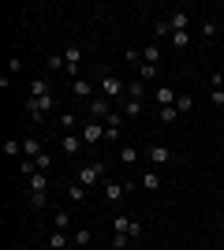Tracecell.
Here are the masks:
<instances>
[{
  "label": "cell",
  "mask_w": 224,
  "mask_h": 250,
  "mask_svg": "<svg viewBox=\"0 0 224 250\" xmlns=\"http://www.w3.org/2000/svg\"><path fill=\"white\" fill-rule=\"evenodd\" d=\"M30 97H53V90H49V79H30Z\"/></svg>",
  "instance_id": "obj_11"
},
{
  "label": "cell",
  "mask_w": 224,
  "mask_h": 250,
  "mask_svg": "<svg viewBox=\"0 0 224 250\" xmlns=\"http://www.w3.org/2000/svg\"><path fill=\"white\" fill-rule=\"evenodd\" d=\"M90 243H94V231L90 228H79L71 235V247H79V250H90Z\"/></svg>",
  "instance_id": "obj_12"
},
{
  "label": "cell",
  "mask_w": 224,
  "mask_h": 250,
  "mask_svg": "<svg viewBox=\"0 0 224 250\" xmlns=\"http://www.w3.org/2000/svg\"><path fill=\"white\" fill-rule=\"evenodd\" d=\"M157 116H161V124H176V120H180V112H176V104H168V108H157Z\"/></svg>",
  "instance_id": "obj_26"
},
{
  "label": "cell",
  "mask_w": 224,
  "mask_h": 250,
  "mask_svg": "<svg viewBox=\"0 0 224 250\" xmlns=\"http://www.w3.org/2000/svg\"><path fill=\"white\" fill-rule=\"evenodd\" d=\"M60 149H64L67 157H79V153L86 149V142H82L79 135H64V138H60Z\"/></svg>",
  "instance_id": "obj_7"
},
{
  "label": "cell",
  "mask_w": 224,
  "mask_h": 250,
  "mask_svg": "<svg viewBox=\"0 0 224 250\" xmlns=\"http://www.w3.org/2000/svg\"><path fill=\"white\" fill-rule=\"evenodd\" d=\"M139 187H146V190H161V176H157V172H146V176L139 179Z\"/></svg>",
  "instance_id": "obj_24"
},
{
  "label": "cell",
  "mask_w": 224,
  "mask_h": 250,
  "mask_svg": "<svg viewBox=\"0 0 224 250\" xmlns=\"http://www.w3.org/2000/svg\"><path fill=\"white\" fill-rule=\"evenodd\" d=\"M71 94H75V97H82L86 104L97 97V94H94V86H90V79H75V83H71Z\"/></svg>",
  "instance_id": "obj_8"
},
{
  "label": "cell",
  "mask_w": 224,
  "mask_h": 250,
  "mask_svg": "<svg viewBox=\"0 0 224 250\" xmlns=\"http://www.w3.org/2000/svg\"><path fill=\"white\" fill-rule=\"evenodd\" d=\"M153 34H157V38H172V26H168V19H157V26H153Z\"/></svg>",
  "instance_id": "obj_33"
},
{
  "label": "cell",
  "mask_w": 224,
  "mask_h": 250,
  "mask_svg": "<svg viewBox=\"0 0 224 250\" xmlns=\"http://www.w3.org/2000/svg\"><path fill=\"white\" fill-rule=\"evenodd\" d=\"M123 60H127L131 67H139V63H142V52L139 49H127V52H123Z\"/></svg>",
  "instance_id": "obj_34"
},
{
  "label": "cell",
  "mask_w": 224,
  "mask_h": 250,
  "mask_svg": "<svg viewBox=\"0 0 224 250\" xmlns=\"http://www.w3.org/2000/svg\"><path fill=\"white\" fill-rule=\"evenodd\" d=\"M221 228H224V217H221Z\"/></svg>",
  "instance_id": "obj_42"
},
{
  "label": "cell",
  "mask_w": 224,
  "mask_h": 250,
  "mask_svg": "<svg viewBox=\"0 0 224 250\" xmlns=\"http://www.w3.org/2000/svg\"><path fill=\"white\" fill-rule=\"evenodd\" d=\"M127 228H131V217L123 213V217H112V231H123L127 235Z\"/></svg>",
  "instance_id": "obj_32"
},
{
  "label": "cell",
  "mask_w": 224,
  "mask_h": 250,
  "mask_svg": "<svg viewBox=\"0 0 224 250\" xmlns=\"http://www.w3.org/2000/svg\"><path fill=\"white\" fill-rule=\"evenodd\" d=\"M221 22H224V11H221Z\"/></svg>",
  "instance_id": "obj_43"
},
{
  "label": "cell",
  "mask_w": 224,
  "mask_h": 250,
  "mask_svg": "<svg viewBox=\"0 0 224 250\" xmlns=\"http://www.w3.org/2000/svg\"><path fill=\"white\" fill-rule=\"evenodd\" d=\"M8 250H22V247H8Z\"/></svg>",
  "instance_id": "obj_41"
},
{
  "label": "cell",
  "mask_w": 224,
  "mask_h": 250,
  "mask_svg": "<svg viewBox=\"0 0 224 250\" xmlns=\"http://www.w3.org/2000/svg\"><path fill=\"white\" fill-rule=\"evenodd\" d=\"M217 34V22H202V38H213Z\"/></svg>",
  "instance_id": "obj_40"
},
{
  "label": "cell",
  "mask_w": 224,
  "mask_h": 250,
  "mask_svg": "<svg viewBox=\"0 0 224 250\" xmlns=\"http://www.w3.org/2000/svg\"><path fill=\"white\" fill-rule=\"evenodd\" d=\"M45 63H49V71H64V56H49Z\"/></svg>",
  "instance_id": "obj_36"
},
{
  "label": "cell",
  "mask_w": 224,
  "mask_h": 250,
  "mask_svg": "<svg viewBox=\"0 0 224 250\" xmlns=\"http://www.w3.org/2000/svg\"><path fill=\"white\" fill-rule=\"evenodd\" d=\"M4 153L8 157H22V138H4Z\"/></svg>",
  "instance_id": "obj_23"
},
{
  "label": "cell",
  "mask_w": 224,
  "mask_h": 250,
  "mask_svg": "<svg viewBox=\"0 0 224 250\" xmlns=\"http://www.w3.org/2000/svg\"><path fill=\"white\" fill-rule=\"evenodd\" d=\"M26 116H30L34 124H45V116H49V112H41V108H38V101L30 97V101H26Z\"/></svg>",
  "instance_id": "obj_21"
},
{
  "label": "cell",
  "mask_w": 224,
  "mask_h": 250,
  "mask_svg": "<svg viewBox=\"0 0 224 250\" xmlns=\"http://www.w3.org/2000/svg\"><path fill=\"white\" fill-rule=\"evenodd\" d=\"M221 165H224V153H221Z\"/></svg>",
  "instance_id": "obj_44"
},
{
  "label": "cell",
  "mask_w": 224,
  "mask_h": 250,
  "mask_svg": "<svg viewBox=\"0 0 224 250\" xmlns=\"http://www.w3.org/2000/svg\"><path fill=\"white\" fill-rule=\"evenodd\" d=\"M67 198H71V202H86V187L79 183V179H75L71 187H67Z\"/></svg>",
  "instance_id": "obj_28"
},
{
  "label": "cell",
  "mask_w": 224,
  "mask_h": 250,
  "mask_svg": "<svg viewBox=\"0 0 224 250\" xmlns=\"http://www.w3.org/2000/svg\"><path fill=\"white\" fill-rule=\"evenodd\" d=\"M168 45H172V49H187V45H191V34H187V30L172 34V38H168Z\"/></svg>",
  "instance_id": "obj_25"
},
{
  "label": "cell",
  "mask_w": 224,
  "mask_h": 250,
  "mask_svg": "<svg viewBox=\"0 0 224 250\" xmlns=\"http://www.w3.org/2000/svg\"><path fill=\"white\" fill-rule=\"evenodd\" d=\"M127 239H131V235H123V231H112V243H108V250H127Z\"/></svg>",
  "instance_id": "obj_31"
},
{
  "label": "cell",
  "mask_w": 224,
  "mask_h": 250,
  "mask_svg": "<svg viewBox=\"0 0 224 250\" xmlns=\"http://www.w3.org/2000/svg\"><path fill=\"white\" fill-rule=\"evenodd\" d=\"M191 108H194V97L191 94H180V97H176V112H180V116L191 112Z\"/></svg>",
  "instance_id": "obj_27"
},
{
  "label": "cell",
  "mask_w": 224,
  "mask_h": 250,
  "mask_svg": "<svg viewBox=\"0 0 224 250\" xmlns=\"http://www.w3.org/2000/svg\"><path fill=\"white\" fill-rule=\"evenodd\" d=\"M123 94H127V83H123L120 75H112V71H108L105 79H101V97H108V101H120Z\"/></svg>",
  "instance_id": "obj_3"
},
{
  "label": "cell",
  "mask_w": 224,
  "mask_h": 250,
  "mask_svg": "<svg viewBox=\"0 0 224 250\" xmlns=\"http://www.w3.org/2000/svg\"><path fill=\"white\" fill-rule=\"evenodd\" d=\"M26 202H30L34 209H45V202H49V190H30V194H26Z\"/></svg>",
  "instance_id": "obj_22"
},
{
  "label": "cell",
  "mask_w": 224,
  "mask_h": 250,
  "mask_svg": "<svg viewBox=\"0 0 224 250\" xmlns=\"http://www.w3.org/2000/svg\"><path fill=\"white\" fill-rule=\"evenodd\" d=\"M135 250H142V247H135Z\"/></svg>",
  "instance_id": "obj_45"
},
{
  "label": "cell",
  "mask_w": 224,
  "mask_h": 250,
  "mask_svg": "<svg viewBox=\"0 0 224 250\" xmlns=\"http://www.w3.org/2000/svg\"><path fill=\"white\" fill-rule=\"evenodd\" d=\"M176 90H172V86H157V108H168V104H176Z\"/></svg>",
  "instance_id": "obj_13"
},
{
  "label": "cell",
  "mask_w": 224,
  "mask_h": 250,
  "mask_svg": "<svg viewBox=\"0 0 224 250\" xmlns=\"http://www.w3.org/2000/svg\"><path fill=\"white\" fill-rule=\"evenodd\" d=\"M26 190H49V172H34L30 176V187Z\"/></svg>",
  "instance_id": "obj_18"
},
{
  "label": "cell",
  "mask_w": 224,
  "mask_h": 250,
  "mask_svg": "<svg viewBox=\"0 0 224 250\" xmlns=\"http://www.w3.org/2000/svg\"><path fill=\"white\" fill-rule=\"evenodd\" d=\"M67 231H53V235H49V250H67Z\"/></svg>",
  "instance_id": "obj_20"
},
{
  "label": "cell",
  "mask_w": 224,
  "mask_h": 250,
  "mask_svg": "<svg viewBox=\"0 0 224 250\" xmlns=\"http://www.w3.org/2000/svg\"><path fill=\"white\" fill-rule=\"evenodd\" d=\"M45 149H41V142H38V138H22V157H26V161H34V157H41Z\"/></svg>",
  "instance_id": "obj_14"
},
{
  "label": "cell",
  "mask_w": 224,
  "mask_h": 250,
  "mask_svg": "<svg viewBox=\"0 0 224 250\" xmlns=\"http://www.w3.org/2000/svg\"><path fill=\"white\" fill-rule=\"evenodd\" d=\"M79 183H82L86 190L97 187V183H105V161H90V165L79 168Z\"/></svg>",
  "instance_id": "obj_1"
},
{
  "label": "cell",
  "mask_w": 224,
  "mask_h": 250,
  "mask_svg": "<svg viewBox=\"0 0 224 250\" xmlns=\"http://www.w3.org/2000/svg\"><path fill=\"white\" fill-rule=\"evenodd\" d=\"M86 112H90V120H101V124H105V120H108L112 112H116V108H112V101H108V97H101V94H97L94 101L86 104Z\"/></svg>",
  "instance_id": "obj_6"
},
{
  "label": "cell",
  "mask_w": 224,
  "mask_h": 250,
  "mask_svg": "<svg viewBox=\"0 0 224 250\" xmlns=\"http://www.w3.org/2000/svg\"><path fill=\"white\" fill-rule=\"evenodd\" d=\"M67 224H71L67 209H56V213H53V231H67Z\"/></svg>",
  "instance_id": "obj_19"
},
{
  "label": "cell",
  "mask_w": 224,
  "mask_h": 250,
  "mask_svg": "<svg viewBox=\"0 0 224 250\" xmlns=\"http://www.w3.org/2000/svg\"><path fill=\"white\" fill-rule=\"evenodd\" d=\"M149 161H157V165H168V161H176V153H172L168 146H157V142H153V146H149Z\"/></svg>",
  "instance_id": "obj_9"
},
{
  "label": "cell",
  "mask_w": 224,
  "mask_h": 250,
  "mask_svg": "<svg viewBox=\"0 0 224 250\" xmlns=\"http://www.w3.org/2000/svg\"><path fill=\"white\" fill-rule=\"evenodd\" d=\"M135 79H142V83H153V79H157V67H153V63H146V60H142L139 67H135Z\"/></svg>",
  "instance_id": "obj_16"
},
{
  "label": "cell",
  "mask_w": 224,
  "mask_h": 250,
  "mask_svg": "<svg viewBox=\"0 0 224 250\" xmlns=\"http://www.w3.org/2000/svg\"><path fill=\"white\" fill-rule=\"evenodd\" d=\"M131 190H135V183H120V179H105L101 183L105 202H123V194H131Z\"/></svg>",
  "instance_id": "obj_5"
},
{
  "label": "cell",
  "mask_w": 224,
  "mask_h": 250,
  "mask_svg": "<svg viewBox=\"0 0 224 250\" xmlns=\"http://www.w3.org/2000/svg\"><path fill=\"white\" fill-rule=\"evenodd\" d=\"M127 97L131 101H142V97H146V83H142V79H127Z\"/></svg>",
  "instance_id": "obj_15"
},
{
  "label": "cell",
  "mask_w": 224,
  "mask_h": 250,
  "mask_svg": "<svg viewBox=\"0 0 224 250\" xmlns=\"http://www.w3.org/2000/svg\"><path fill=\"white\" fill-rule=\"evenodd\" d=\"M11 71H22V56H11V60H8V75Z\"/></svg>",
  "instance_id": "obj_37"
},
{
  "label": "cell",
  "mask_w": 224,
  "mask_h": 250,
  "mask_svg": "<svg viewBox=\"0 0 224 250\" xmlns=\"http://www.w3.org/2000/svg\"><path fill=\"white\" fill-rule=\"evenodd\" d=\"M64 71L71 75V79H82V45H67L64 49Z\"/></svg>",
  "instance_id": "obj_2"
},
{
  "label": "cell",
  "mask_w": 224,
  "mask_h": 250,
  "mask_svg": "<svg viewBox=\"0 0 224 250\" xmlns=\"http://www.w3.org/2000/svg\"><path fill=\"white\" fill-rule=\"evenodd\" d=\"M120 161H123V165H135V161H139V149L135 146H120Z\"/></svg>",
  "instance_id": "obj_30"
},
{
  "label": "cell",
  "mask_w": 224,
  "mask_h": 250,
  "mask_svg": "<svg viewBox=\"0 0 224 250\" xmlns=\"http://www.w3.org/2000/svg\"><path fill=\"white\" fill-rule=\"evenodd\" d=\"M209 97H213L217 108H224V90H209Z\"/></svg>",
  "instance_id": "obj_38"
},
{
  "label": "cell",
  "mask_w": 224,
  "mask_h": 250,
  "mask_svg": "<svg viewBox=\"0 0 224 250\" xmlns=\"http://www.w3.org/2000/svg\"><path fill=\"white\" fill-rule=\"evenodd\" d=\"M79 138H82L86 146H97V142H105V124H101V120H86V124L79 127Z\"/></svg>",
  "instance_id": "obj_4"
},
{
  "label": "cell",
  "mask_w": 224,
  "mask_h": 250,
  "mask_svg": "<svg viewBox=\"0 0 224 250\" xmlns=\"http://www.w3.org/2000/svg\"><path fill=\"white\" fill-rule=\"evenodd\" d=\"M34 165H38V172H49V165H53V157L41 153V157H34Z\"/></svg>",
  "instance_id": "obj_35"
},
{
  "label": "cell",
  "mask_w": 224,
  "mask_h": 250,
  "mask_svg": "<svg viewBox=\"0 0 224 250\" xmlns=\"http://www.w3.org/2000/svg\"><path fill=\"white\" fill-rule=\"evenodd\" d=\"M161 56H164V52H161V45H146V49H142V60L153 63V67L161 63Z\"/></svg>",
  "instance_id": "obj_17"
},
{
  "label": "cell",
  "mask_w": 224,
  "mask_h": 250,
  "mask_svg": "<svg viewBox=\"0 0 224 250\" xmlns=\"http://www.w3.org/2000/svg\"><path fill=\"white\" fill-rule=\"evenodd\" d=\"M127 235H131V239H139V235H142V224H139V220H131V228H127Z\"/></svg>",
  "instance_id": "obj_39"
},
{
  "label": "cell",
  "mask_w": 224,
  "mask_h": 250,
  "mask_svg": "<svg viewBox=\"0 0 224 250\" xmlns=\"http://www.w3.org/2000/svg\"><path fill=\"white\" fill-rule=\"evenodd\" d=\"M187 22H191V11H172V15H168V26H172V34L187 30Z\"/></svg>",
  "instance_id": "obj_10"
},
{
  "label": "cell",
  "mask_w": 224,
  "mask_h": 250,
  "mask_svg": "<svg viewBox=\"0 0 224 250\" xmlns=\"http://www.w3.org/2000/svg\"><path fill=\"white\" fill-rule=\"evenodd\" d=\"M123 116H127V120H139L142 116V101H123Z\"/></svg>",
  "instance_id": "obj_29"
}]
</instances>
